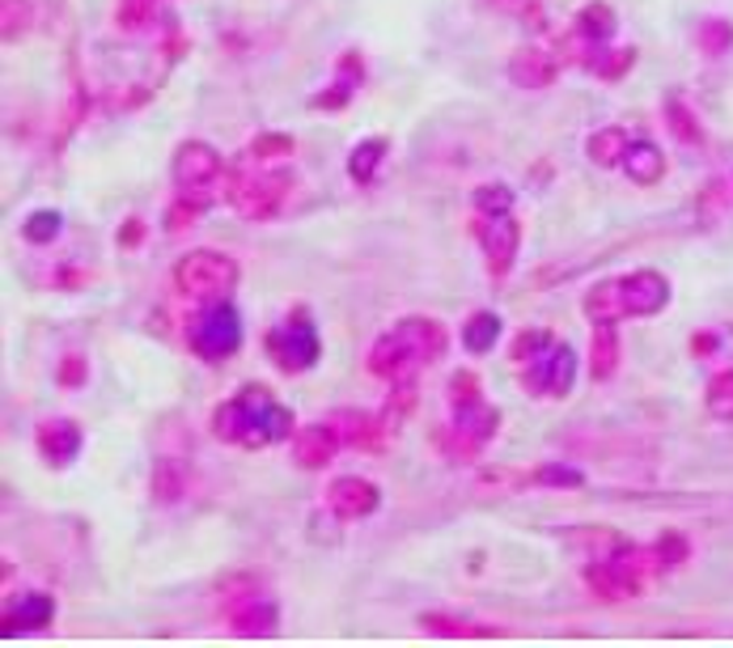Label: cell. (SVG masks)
Returning a JSON list of instances; mask_svg holds the SVG:
<instances>
[{"label":"cell","mask_w":733,"mask_h":648,"mask_svg":"<svg viewBox=\"0 0 733 648\" xmlns=\"http://www.w3.org/2000/svg\"><path fill=\"white\" fill-rule=\"evenodd\" d=\"M60 229H64L60 213H52V208H47V213H34L26 225H22V238H26V242H52Z\"/></svg>","instance_id":"33"},{"label":"cell","mask_w":733,"mask_h":648,"mask_svg":"<svg viewBox=\"0 0 733 648\" xmlns=\"http://www.w3.org/2000/svg\"><path fill=\"white\" fill-rule=\"evenodd\" d=\"M204 208H208L204 199H179V204L170 208V216H165V229H170V234H179V229H191V225H195V220L204 216Z\"/></svg>","instance_id":"34"},{"label":"cell","mask_w":733,"mask_h":648,"mask_svg":"<svg viewBox=\"0 0 733 648\" xmlns=\"http://www.w3.org/2000/svg\"><path fill=\"white\" fill-rule=\"evenodd\" d=\"M55 619V597L52 594H22L4 606V636L18 631H43Z\"/></svg>","instance_id":"15"},{"label":"cell","mask_w":733,"mask_h":648,"mask_svg":"<svg viewBox=\"0 0 733 648\" xmlns=\"http://www.w3.org/2000/svg\"><path fill=\"white\" fill-rule=\"evenodd\" d=\"M730 43H733V26H730V22H704V26H700V47H704L708 55L730 52Z\"/></svg>","instance_id":"35"},{"label":"cell","mask_w":733,"mask_h":648,"mask_svg":"<svg viewBox=\"0 0 733 648\" xmlns=\"http://www.w3.org/2000/svg\"><path fill=\"white\" fill-rule=\"evenodd\" d=\"M521 487H585V475L576 466H564V462H547L539 471L521 475Z\"/></svg>","instance_id":"27"},{"label":"cell","mask_w":733,"mask_h":648,"mask_svg":"<svg viewBox=\"0 0 733 648\" xmlns=\"http://www.w3.org/2000/svg\"><path fill=\"white\" fill-rule=\"evenodd\" d=\"M564 542H581L590 560H611V555H619L627 547V539L615 534V530H569Z\"/></svg>","instance_id":"26"},{"label":"cell","mask_w":733,"mask_h":648,"mask_svg":"<svg viewBox=\"0 0 733 648\" xmlns=\"http://www.w3.org/2000/svg\"><path fill=\"white\" fill-rule=\"evenodd\" d=\"M238 263L220 250H195L187 255L179 268H174V284L183 298H217V293H229L238 284Z\"/></svg>","instance_id":"7"},{"label":"cell","mask_w":733,"mask_h":648,"mask_svg":"<svg viewBox=\"0 0 733 648\" xmlns=\"http://www.w3.org/2000/svg\"><path fill=\"white\" fill-rule=\"evenodd\" d=\"M624 174L636 187H653V183L666 179V153L649 140H632L624 153Z\"/></svg>","instance_id":"19"},{"label":"cell","mask_w":733,"mask_h":648,"mask_svg":"<svg viewBox=\"0 0 733 648\" xmlns=\"http://www.w3.org/2000/svg\"><path fill=\"white\" fill-rule=\"evenodd\" d=\"M85 378V360L82 356H68V360H64V369H60V381H64V386H73V381H82Z\"/></svg>","instance_id":"42"},{"label":"cell","mask_w":733,"mask_h":648,"mask_svg":"<svg viewBox=\"0 0 733 648\" xmlns=\"http://www.w3.org/2000/svg\"><path fill=\"white\" fill-rule=\"evenodd\" d=\"M500 432V411L492 403L479 399H466V403H454V420H450V432H441V445H445V458H475L492 436Z\"/></svg>","instance_id":"6"},{"label":"cell","mask_w":733,"mask_h":648,"mask_svg":"<svg viewBox=\"0 0 733 648\" xmlns=\"http://www.w3.org/2000/svg\"><path fill=\"white\" fill-rule=\"evenodd\" d=\"M220 179V158L213 144H204V140H187V144H179V153H174V183L187 191H200L208 187V183H217Z\"/></svg>","instance_id":"12"},{"label":"cell","mask_w":733,"mask_h":648,"mask_svg":"<svg viewBox=\"0 0 733 648\" xmlns=\"http://www.w3.org/2000/svg\"><path fill=\"white\" fill-rule=\"evenodd\" d=\"M187 492V466H179L174 458H162L153 471V496L158 500H179Z\"/></svg>","instance_id":"29"},{"label":"cell","mask_w":733,"mask_h":648,"mask_svg":"<svg viewBox=\"0 0 733 648\" xmlns=\"http://www.w3.org/2000/svg\"><path fill=\"white\" fill-rule=\"evenodd\" d=\"M276 623H280V611H276L272 597L246 594L242 606H234V611H229V627H234L238 636H272Z\"/></svg>","instance_id":"18"},{"label":"cell","mask_w":733,"mask_h":648,"mask_svg":"<svg viewBox=\"0 0 733 648\" xmlns=\"http://www.w3.org/2000/svg\"><path fill=\"white\" fill-rule=\"evenodd\" d=\"M619 26V18H615V9L611 4H585L581 9V18H576V34L585 39V43H611V34Z\"/></svg>","instance_id":"23"},{"label":"cell","mask_w":733,"mask_h":648,"mask_svg":"<svg viewBox=\"0 0 733 648\" xmlns=\"http://www.w3.org/2000/svg\"><path fill=\"white\" fill-rule=\"evenodd\" d=\"M242 335H246L242 314L229 301H217V305L200 310L187 326V344L200 360H229L234 352L242 348Z\"/></svg>","instance_id":"5"},{"label":"cell","mask_w":733,"mask_h":648,"mask_svg":"<svg viewBox=\"0 0 733 648\" xmlns=\"http://www.w3.org/2000/svg\"><path fill=\"white\" fill-rule=\"evenodd\" d=\"M450 399H454V403L479 399V381H475V374H466V369H462V374H454V378H450Z\"/></svg>","instance_id":"41"},{"label":"cell","mask_w":733,"mask_h":648,"mask_svg":"<svg viewBox=\"0 0 733 648\" xmlns=\"http://www.w3.org/2000/svg\"><path fill=\"white\" fill-rule=\"evenodd\" d=\"M420 627L429 636H450V640H479V636H500L496 627H484V623H471L462 615H445V611H429L420 615Z\"/></svg>","instance_id":"20"},{"label":"cell","mask_w":733,"mask_h":648,"mask_svg":"<svg viewBox=\"0 0 733 648\" xmlns=\"http://www.w3.org/2000/svg\"><path fill=\"white\" fill-rule=\"evenodd\" d=\"M293 174L289 170H272V174H259V179H238L229 187V204L246 216V220H268L280 213V204L293 195Z\"/></svg>","instance_id":"9"},{"label":"cell","mask_w":733,"mask_h":648,"mask_svg":"<svg viewBox=\"0 0 733 648\" xmlns=\"http://www.w3.org/2000/svg\"><path fill=\"white\" fill-rule=\"evenodd\" d=\"M475 213L492 216V213H514V187L505 183H488V187L475 191Z\"/></svg>","instance_id":"30"},{"label":"cell","mask_w":733,"mask_h":648,"mask_svg":"<svg viewBox=\"0 0 733 648\" xmlns=\"http://www.w3.org/2000/svg\"><path fill=\"white\" fill-rule=\"evenodd\" d=\"M576 374H581V356L564 339H551L543 352L521 360V386L535 399H569L572 386H576Z\"/></svg>","instance_id":"4"},{"label":"cell","mask_w":733,"mask_h":648,"mask_svg":"<svg viewBox=\"0 0 733 648\" xmlns=\"http://www.w3.org/2000/svg\"><path fill=\"white\" fill-rule=\"evenodd\" d=\"M335 420V429L344 436V445H353V450H365V454H381L386 450V420L381 415H369V411H339V415H331Z\"/></svg>","instance_id":"14"},{"label":"cell","mask_w":733,"mask_h":648,"mask_svg":"<svg viewBox=\"0 0 733 648\" xmlns=\"http://www.w3.org/2000/svg\"><path fill=\"white\" fill-rule=\"evenodd\" d=\"M26 9H30L26 0H4V39H18V34L26 30L30 22Z\"/></svg>","instance_id":"39"},{"label":"cell","mask_w":733,"mask_h":648,"mask_svg":"<svg viewBox=\"0 0 733 648\" xmlns=\"http://www.w3.org/2000/svg\"><path fill=\"white\" fill-rule=\"evenodd\" d=\"M39 454L52 462V466H68V462L82 454V429L64 415L43 420L39 424Z\"/></svg>","instance_id":"16"},{"label":"cell","mask_w":733,"mask_h":648,"mask_svg":"<svg viewBox=\"0 0 733 648\" xmlns=\"http://www.w3.org/2000/svg\"><path fill=\"white\" fill-rule=\"evenodd\" d=\"M708 411L721 415V420H733V369L708 381Z\"/></svg>","instance_id":"31"},{"label":"cell","mask_w":733,"mask_h":648,"mask_svg":"<svg viewBox=\"0 0 733 648\" xmlns=\"http://www.w3.org/2000/svg\"><path fill=\"white\" fill-rule=\"evenodd\" d=\"M627 144H632V136L624 132V128H602V132L590 136V162L597 165H624V153Z\"/></svg>","instance_id":"24"},{"label":"cell","mask_w":733,"mask_h":648,"mask_svg":"<svg viewBox=\"0 0 733 648\" xmlns=\"http://www.w3.org/2000/svg\"><path fill=\"white\" fill-rule=\"evenodd\" d=\"M268 356H272L276 369H284V374H305V369H314L319 356H323V344H319L314 323H310L305 314H293V318H284L280 326H272V331H268Z\"/></svg>","instance_id":"8"},{"label":"cell","mask_w":733,"mask_h":648,"mask_svg":"<svg viewBox=\"0 0 733 648\" xmlns=\"http://www.w3.org/2000/svg\"><path fill=\"white\" fill-rule=\"evenodd\" d=\"M450 348V335L436 318H399L390 331H381L369 348V374L381 381H416L429 365L441 360Z\"/></svg>","instance_id":"2"},{"label":"cell","mask_w":733,"mask_h":648,"mask_svg":"<svg viewBox=\"0 0 733 648\" xmlns=\"http://www.w3.org/2000/svg\"><path fill=\"white\" fill-rule=\"evenodd\" d=\"M619 369V335H615V323H597L594 344H590V378L606 381Z\"/></svg>","instance_id":"21"},{"label":"cell","mask_w":733,"mask_h":648,"mask_svg":"<svg viewBox=\"0 0 733 648\" xmlns=\"http://www.w3.org/2000/svg\"><path fill=\"white\" fill-rule=\"evenodd\" d=\"M509 77L521 89H543L560 77V60L543 47H517V55L509 60Z\"/></svg>","instance_id":"17"},{"label":"cell","mask_w":733,"mask_h":648,"mask_svg":"<svg viewBox=\"0 0 733 648\" xmlns=\"http://www.w3.org/2000/svg\"><path fill=\"white\" fill-rule=\"evenodd\" d=\"M378 505L381 492L369 479H360V475H344V479H335L326 487V509L335 517H344V521H360V517L374 514Z\"/></svg>","instance_id":"11"},{"label":"cell","mask_w":733,"mask_h":648,"mask_svg":"<svg viewBox=\"0 0 733 648\" xmlns=\"http://www.w3.org/2000/svg\"><path fill=\"white\" fill-rule=\"evenodd\" d=\"M381 158H386V140H381V136L360 140L353 153H348V174H353V183H374Z\"/></svg>","instance_id":"25"},{"label":"cell","mask_w":733,"mask_h":648,"mask_svg":"<svg viewBox=\"0 0 733 648\" xmlns=\"http://www.w3.org/2000/svg\"><path fill=\"white\" fill-rule=\"evenodd\" d=\"M653 551H657V560H661V568L682 564V560L691 555V547H687V539H682V534H661V539L653 542Z\"/></svg>","instance_id":"36"},{"label":"cell","mask_w":733,"mask_h":648,"mask_svg":"<svg viewBox=\"0 0 733 648\" xmlns=\"http://www.w3.org/2000/svg\"><path fill=\"white\" fill-rule=\"evenodd\" d=\"M416 403H420L416 381H390V399H386V411H381L386 429H399V424H403V415L416 411Z\"/></svg>","instance_id":"28"},{"label":"cell","mask_w":733,"mask_h":648,"mask_svg":"<svg viewBox=\"0 0 733 648\" xmlns=\"http://www.w3.org/2000/svg\"><path fill=\"white\" fill-rule=\"evenodd\" d=\"M344 450V436L335 424H310V429L293 432V462L305 471H323L335 462V454Z\"/></svg>","instance_id":"13"},{"label":"cell","mask_w":733,"mask_h":648,"mask_svg":"<svg viewBox=\"0 0 733 648\" xmlns=\"http://www.w3.org/2000/svg\"><path fill=\"white\" fill-rule=\"evenodd\" d=\"M213 432L225 445L268 450V445H280L293 436V411L280 403L268 386L250 381L213 411Z\"/></svg>","instance_id":"1"},{"label":"cell","mask_w":733,"mask_h":648,"mask_svg":"<svg viewBox=\"0 0 733 648\" xmlns=\"http://www.w3.org/2000/svg\"><path fill=\"white\" fill-rule=\"evenodd\" d=\"M670 305V280L661 271H627L615 280H597L594 289L585 293L581 310L590 323H619V318H649L661 314Z\"/></svg>","instance_id":"3"},{"label":"cell","mask_w":733,"mask_h":648,"mask_svg":"<svg viewBox=\"0 0 733 648\" xmlns=\"http://www.w3.org/2000/svg\"><path fill=\"white\" fill-rule=\"evenodd\" d=\"M153 18V0H119V26L137 30Z\"/></svg>","instance_id":"38"},{"label":"cell","mask_w":733,"mask_h":648,"mask_svg":"<svg viewBox=\"0 0 733 648\" xmlns=\"http://www.w3.org/2000/svg\"><path fill=\"white\" fill-rule=\"evenodd\" d=\"M551 339H556L551 331H521V335L514 339V360L517 365H521V360H530V356H535V352H543Z\"/></svg>","instance_id":"37"},{"label":"cell","mask_w":733,"mask_h":648,"mask_svg":"<svg viewBox=\"0 0 733 648\" xmlns=\"http://www.w3.org/2000/svg\"><path fill=\"white\" fill-rule=\"evenodd\" d=\"M475 234L484 242V259L496 276L514 268L517 246H521V225H517L514 213H492V216H475Z\"/></svg>","instance_id":"10"},{"label":"cell","mask_w":733,"mask_h":648,"mask_svg":"<svg viewBox=\"0 0 733 648\" xmlns=\"http://www.w3.org/2000/svg\"><path fill=\"white\" fill-rule=\"evenodd\" d=\"M293 153V136H259L255 140V158H284Z\"/></svg>","instance_id":"40"},{"label":"cell","mask_w":733,"mask_h":648,"mask_svg":"<svg viewBox=\"0 0 733 648\" xmlns=\"http://www.w3.org/2000/svg\"><path fill=\"white\" fill-rule=\"evenodd\" d=\"M670 128H675V136H679L682 144H700L704 140V132H700V123H696V115L682 107L679 98H670Z\"/></svg>","instance_id":"32"},{"label":"cell","mask_w":733,"mask_h":648,"mask_svg":"<svg viewBox=\"0 0 733 648\" xmlns=\"http://www.w3.org/2000/svg\"><path fill=\"white\" fill-rule=\"evenodd\" d=\"M496 339H500V318H496L492 310L471 314V318H466V326H462V348L475 352V356H484V352L496 348Z\"/></svg>","instance_id":"22"}]
</instances>
